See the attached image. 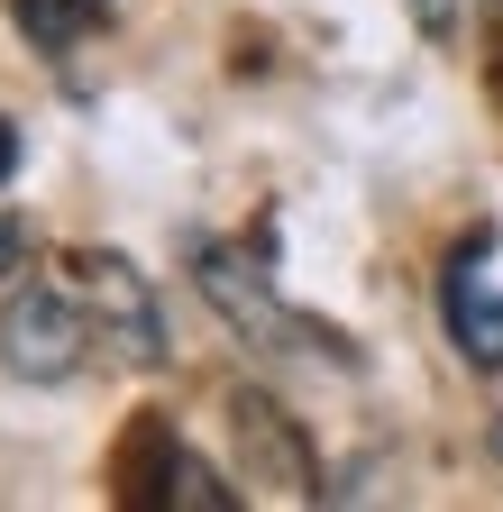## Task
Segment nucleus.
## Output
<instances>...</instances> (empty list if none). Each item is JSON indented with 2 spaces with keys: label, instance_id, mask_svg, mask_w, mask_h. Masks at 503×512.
<instances>
[{
  "label": "nucleus",
  "instance_id": "423d86ee",
  "mask_svg": "<svg viewBox=\"0 0 503 512\" xmlns=\"http://www.w3.org/2000/svg\"><path fill=\"white\" fill-rule=\"evenodd\" d=\"M10 10H19V28H28V46H46V55H65L101 10H92V0H10Z\"/></svg>",
  "mask_w": 503,
  "mask_h": 512
},
{
  "label": "nucleus",
  "instance_id": "20e7f679",
  "mask_svg": "<svg viewBox=\"0 0 503 512\" xmlns=\"http://www.w3.org/2000/svg\"><path fill=\"white\" fill-rule=\"evenodd\" d=\"M439 302H449V339H458L476 366H503V284H494V256H485V247H458V256H449Z\"/></svg>",
  "mask_w": 503,
  "mask_h": 512
},
{
  "label": "nucleus",
  "instance_id": "7ed1b4c3",
  "mask_svg": "<svg viewBox=\"0 0 503 512\" xmlns=\"http://www.w3.org/2000/svg\"><path fill=\"white\" fill-rule=\"evenodd\" d=\"M65 275H74L83 302H92L101 348H119L129 366H165V320H156V293H147V275L129 266V256L83 247V256H65Z\"/></svg>",
  "mask_w": 503,
  "mask_h": 512
},
{
  "label": "nucleus",
  "instance_id": "1a4fd4ad",
  "mask_svg": "<svg viewBox=\"0 0 503 512\" xmlns=\"http://www.w3.org/2000/svg\"><path fill=\"white\" fill-rule=\"evenodd\" d=\"M10 174H19V128L0 119V183H10Z\"/></svg>",
  "mask_w": 503,
  "mask_h": 512
},
{
  "label": "nucleus",
  "instance_id": "f03ea898",
  "mask_svg": "<svg viewBox=\"0 0 503 512\" xmlns=\"http://www.w3.org/2000/svg\"><path fill=\"white\" fill-rule=\"evenodd\" d=\"M193 284H202V302L229 320L247 348H330L321 320H302V311L266 284V266H257L247 247H229V238H202V247H193Z\"/></svg>",
  "mask_w": 503,
  "mask_h": 512
},
{
  "label": "nucleus",
  "instance_id": "6e6552de",
  "mask_svg": "<svg viewBox=\"0 0 503 512\" xmlns=\"http://www.w3.org/2000/svg\"><path fill=\"white\" fill-rule=\"evenodd\" d=\"M19 266H28V229H19V220H0V284H10Z\"/></svg>",
  "mask_w": 503,
  "mask_h": 512
},
{
  "label": "nucleus",
  "instance_id": "39448f33",
  "mask_svg": "<svg viewBox=\"0 0 503 512\" xmlns=\"http://www.w3.org/2000/svg\"><path fill=\"white\" fill-rule=\"evenodd\" d=\"M229 412H238V439H247V467H266V476H275L284 494H321V476H311V448H302V439L284 430V412H275V403L238 394Z\"/></svg>",
  "mask_w": 503,
  "mask_h": 512
},
{
  "label": "nucleus",
  "instance_id": "9d476101",
  "mask_svg": "<svg viewBox=\"0 0 503 512\" xmlns=\"http://www.w3.org/2000/svg\"><path fill=\"white\" fill-rule=\"evenodd\" d=\"M92 10H110V0H92Z\"/></svg>",
  "mask_w": 503,
  "mask_h": 512
},
{
  "label": "nucleus",
  "instance_id": "0eeeda50",
  "mask_svg": "<svg viewBox=\"0 0 503 512\" xmlns=\"http://www.w3.org/2000/svg\"><path fill=\"white\" fill-rule=\"evenodd\" d=\"M403 10H412V28H421V37H458L467 0H403Z\"/></svg>",
  "mask_w": 503,
  "mask_h": 512
},
{
  "label": "nucleus",
  "instance_id": "f257e3e1",
  "mask_svg": "<svg viewBox=\"0 0 503 512\" xmlns=\"http://www.w3.org/2000/svg\"><path fill=\"white\" fill-rule=\"evenodd\" d=\"M92 339L101 330H92V302H83L74 275H37V284L10 293V311H0V366H10L19 384H65V375H83Z\"/></svg>",
  "mask_w": 503,
  "mask_h": 512
}]
</instances>
